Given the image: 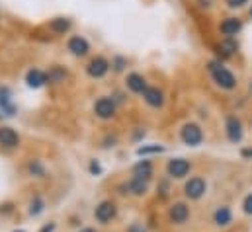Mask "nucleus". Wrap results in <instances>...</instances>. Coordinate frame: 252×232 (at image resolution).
Returning a JSON list of instances; mask_svg holds the SVG:
<instances>
[{
	"mask_svg": "<svg viewBox=\"0 0 252 232\" xmlns=\"http://www.w3.org/2000/svg\"><path fill=\"white\" fill-rule=\"evenodd\" d=\"M207 72L213 78V82L221 88V90H235L237 88V76L221 62V60H209L207 62Z\"/></svg>",
	"mask_w": 252,
	"mask_h": 232,
	"instance_id": "f257e3e1",
	"label": "nucleus"
},
{
	"mask_svg": "<svg viewBox=\"0 0 252 232\" xmlns=\"http://www.w3.org/2000/svg\"><path fill=\"white\" fill-rule=\"evenodd\" d=\"M205 191H207V181L201 175H193V177H189L188 181L184 183V195L189 201L201 199L205 195Z\"/></svg>",
	"mask_w": 252,
	"mask_h": 232,
	"instance_id": "f03ea898",
	"label": "nucleus"
},
{
	"mask_svg": "<svg viewBox=\"0 0 252 232\" xmlns=\"http://www.w3.org/2000/svg\"><path fill=\"white\" fill-rule=\"evenodd\" d=\"M168 221L172 223V225H176V227H182V225H186L189 221V215H191V211H189V205L188 203H184V201H176V203H172L170 207H168Z\"/></svg>",
	"mask_w": 252,
	"mask_h": 232,
	"instance_id": "7ed1b4c3",
	"label": "nucleus"
},
{
	"mask_svg": "<svg viewBox=\"0 0 252 232\" xmlns=\"http://www.w3.org/2000/svg\"><path fill=\"white\" fill-rule=\"evenodd\" d=\"M180 139H182V143L188 145V146H199V145L203 143V131H201V127H199L197 123L189 121V123H186V125L180 129Z\"/></svg>",
	"mask_w": 252,
	"mask_h": 232,
	"instance_id": "20e7f679",
	"label": "nucleus"
},
{
	"mask_svg": "<svg viewBox=\"0 0 252 232\" xmlns=\"http://www.w3.org/2000/svg\"><path fill=\"white\" fill-rule=\"evenodd\" d=\"M225 135H227V139H229L231 143H235V145L241 143L243 137H245L243 121L237 116H233V114H229V116L225 117Z\"/></svg>",
	"mask_w": 252,
	"mask_h": 232,
	"instance_id": "39448f33",
	"label": "nucleus"
},
{
	"mask_svg": "<svg viewBox=\"0 0 252 232\" xmlns=\"http://www.w3.org/2000/svg\"><path fill=\"white\" fill-rule=\"evenodd\" d=\"M243 28H245V24H243L241 18L229 16V18L221 20V24H219V33L223 35V39H235V37L243 31Z\"/></svg>",
	"mask_w": 252,
	"mask_h": 232,
	"instance_id": "423d86ee",
	"label": "nucleus"
},
{
	"mask_svg": "<svg viewBox=\"0 0 252 232\" xmlns=\"http://www.w3.org/2000/svg\"><path fill=\"white\" fill-rule=\"evenodd\" d=\"M118 217V205L116 201H102L96 209H94V219L100 223V225H110L114 219Z\"/></svg>",
	"mask_w": 252,
	"mask_h": 232,
	"instance_id": "0eeeda50",
	"label": "nucleus"
},
{
	"mask_svg": "<svg viewBox=\"0 0 252 232\" xmlns=\"http://www.w3.org/2000/svg\"><path fill=\"white\" fill-rule=\"evenodd\" d=\"M191 172V164L186 158H172L166 164V174L170 179H184Z\"/></svg>",
	"mask_w": 252,
	"mask_h": 232,
	"instance_id": "6e6552de",
	"label": "nucleus"
},
{
	"mask_svg": "<svg viewBox=\"0 0 252 232\" xmlns=\"http://www.w3.org/2000/svg\"><path fill=\"white\" fill-rule=\"evenodd\" d=\"M110 70V60L104 57H94L86 64V72L90 78H104Z\"/></svg>",
	"mask_w": 252,
	"mask_h": 232,
	"instance_id": "1a4fd4ad",
	"label": "nucleus"
},
{
	"mask_svg": "<svg viewBox=\"0 0 252 232\" xmlns=\"http://www.w3.org/2000/svg\"><path fill=\"white\" fill-rule=\"evenodd\" d=\"M94 114L100 117V119H112V117L116 116V102H114V98L104 96V98L96 100Z\"/></svg>",
	"mask_w": 252,
	"mask_h": 232,
	"instance_id": "9d476101",
	"label": "nucleus"
},
{
	"mask_svg": "<svg viewBox=\"0 0 252 232\" xmlns=\"http://www.w3.org/2000/svg\"><path fill=\"white\" fill-rule=\"evenodd\" d=\"M66 49H68L74 57H84V55H88V51H90V43H88L82 35H72V37L68 39V43H66Z\"/></svg>",
	"mask_w": 252,
	"mask_h": 232,
	"instance_id": "9b49d317",
	"label": "nucleus"
},
{
	"mask_svg": "<svg viewBox=\"0 0 252 232\" xmlns=\"http://www.w3.org/2000/svg\"><path fill=\"white\" fill-rule=\"evenodd\" d=\"M143 100L151 106V108H162L164 106V92L157 86H147V90L143 92Z\"/></svg>",
	"mask_w": 252,
	"mask_h": 232,
	"instance_id": "f8f14e48",
	"label": "nucleus"
},
{
	"mask_svg": "<svg viewBox=\"0 0 252 232\" xmlns=\"http://www.w3.org/2000/svg\"><path fill=\"white\" fill-rule=\"evenodd\" d=\"M213 223L219 229H227L233 223V211H231V207H227V205L217 207L215 213H213Z\"/></svg>",
	"mask_w": 252,
	"mask_h": 232,
	"instance_id": "ddd939ff",
	"label": "nucleus"
},
{
	"mask_svg": "<svg viewBox=\"0 0 252 232\" xmlns=\"http://www.w3.org/2000/svg\"><path fill=\"white\" fill-rule=\"evenodd\" d=\"M0 146H4V148L20 146V135L12 127H0Z\"/></svg>",
	"mask_w": 252,
	"mask_h": 232,
	"instance_id": "4468645a",
	"label": "nucleus"
},
{
	"mask_svg": "<svg viewBox=\"0 0 252 232\" xmlns=\"http://www.w3.org/2000/svg\"><path fill=\"white\" fill-rule=\"evenodd\" d=\"M126 84L133 94H143V92L147 90V80H145V76L139 74V72H129Z\"/></svg>",
	"mask_w": 252,
	"mask_h": 232,
	"instance_id": "2eb2a0df",
	"label": "nucleus"
},
{
	"mask_svg": "<svg viewBox=\"0 0 252 232\" xmlns=\"http://www.w3.org/2000/svg\"><path fill=\"white\" fill-rule=\"evenodd\" d=\"M127 183V193L129 195H135V197H143L147 191H149V181L147 179H141V177H131Z\"/></svg>",
	"mask_w": 252,
	"mask_h": 232,
	"instance_id": "dca6fc26",
	"label": "nucleus"
},
{
	"mask_svg": "<svg viewBox=\"0 0 252 232\" xmlns=\"http://www.w3.org/2000/svg\"><path fill=\"white\" fill-rule=\"evenodd\" d=\"M26 82H28V86L30 88H41V86H45L49 80H47V72H43V70H39V68H32V70H28V74H26Z\"/></svg>",
	"mask_w": 252,
	"mask_h": 232,
	"instance_id": "f3484780",
	"label": "nucleus"
},
{
	"mask_svg": "<svg viewBox=\"0 0 252 232\" xmlns=\"http://www.w3.org/2000/svg\"><path fill=\"white\" fill-rule=\"evenodd\" d=\"M217 55H219V58H229L233 57L237 51H239V43L235 41V39H223L217 47Z\"/></svg>",
	"mask_w": 252,
	"mask_h": 232,
	"instance_id": "a211bd4d",
	"label": "nucleus"
},
{
	"mask_svg": "<svg viewBox=\"0 0 252 232\" xmlns=\"http://www.w3.org/2000/svg\"><path fill=\"white\" fill-rule=\"evenodd\" d=\"M133 175L149 181V179L153 177V164H151L149 160H139V162L133 166Z\"/></svg>",
	"mask_w": 252,
	"mask_h": 232,
	"instance_id": "6ab92c4d",
	"label": "nucleus"
},
{
	"mask_svg": "<svg viewBox=\"0 0 252 232\" xmlns=\"http://www.w3.org/2000/svg\"><path fill=\"white\" fill-rule=\"evenodd\" d=\"M70 28H72V22H70L68 18H53V20L49 22V29H51L53 33H59V35L66 33Z\"/></svg>",
	"mask_w": 252,
	"mask_h": 232,
	"instance_id": "aec40b11",
	"label": "nucleus"
},
{
	"mask_svg": "<svg viewBox=\"0 0 252 232\" xmlns=\"http://www.w3.org/2000/svg\"><path fill=\"white\" fill-rule=\"evenodd\" d=\"M26 170H28V174L33 175V177H45V166H43V162L37 160V158H32V160L28 162Z\"/></svg>",
	"mask_w": 252,
	"mask_h": 232,
	"instance_id": "412c9836",
	"label": "nucleus"
},
{
	"mask_svg": "<svg viewBox=\"0 0 252 232\" xmlns=\"http://www.w3.org/2000/svg\"><path fill=\"white\" fill-rule=\"evenodd\" d=\"M0 108H2V112H6L8 116L14 114V106L10 104V90H8V88H2V86H0Z\"/></svg>",
	"mask_w": 252,
	"mask_h": 232,
	"instance_id": "4be33fe9",
	"label": "nucleus"
},
{
	"mask_svg": "<svg viewBox=\"0 0 252 232\" xmlns=\"http://www.w3.org/2000/svg\"><path fill=\"white\" fill-rule=\"evenodd\" d=\"M66 78V70L61 68V66H51V70L47 72V80L53 82V84H59Z\"/></svg>",
	"mask_w": 252,
	"mask_h": 232,
	"instance_id": "5701e85b",
	"label": "nucleus"
},
{
	"mask_svg": "<svg viewBox=\"0 0 252 232\" xmlns=\"http://www.w3.org/2000/svg\"><path fill=\"white\" fill-rule=\"evenodd\" d=\"M43 209H45V201L35 195V197L32 199V203H30V211H28V213H30V217H37Z\"/></svg>",
	"mask_w": 252,
	"mask_h": 232,
	"instance_id": "b1692460",
	"label": "nucleus"
},
{
	"mask_svg": "<svg viewBox=\"0 0 252 232\" xmlns=\"http://www.w3.org/2000/svg\"><path fill=\"white\" fill-rule=\"evenodd\" d=\"M241 209H243V213H245V215L252 217V193H249V195L243 199V203H241Z\"/></svg>",
	"mask_w": 252,
	"mask_h": 232,
	"instance_id": "393cba45",
	"label": "nucleus"
},
{
	"mask_svg": "<svg viewBox=\"0 0 252 232\" xmlns=\"http://www.w3.org/2000/svg\"><path fill=\"white\" fill-rule=\"evenodd\" d=\"M162 150H164V148L158 146V145H155V146H141V148L137 150V154L143 156V154H153V152H162Z\"/></svg>",
	"mask_w": 252,
	"mask_h": 232,
	"instance_id": "a878e982",
	"label": "nucleus"
},
{
	"mask_svg": "<svg viewBox=\"0 0 252 232\" xmlns=\"http://www.w3.org/2000/svg\"><path fill=\"white\" fill-rule=\"evenodd\" d=\"M251 0H225V4H227V8H231V10H239V8H243V6H247Z\"/></svg>",
	"mask_w": 252,
	"mask_h": 232,
	"instance_id": "bb28decb",
	"label": "nucleus"
},
{
	"mask_svg": "<svg viewBox=\"0 0 252 232\" xmlns=\"http://www.w3.org/2000/svg\"><path fill=\"white\" fill-rule=\"evenodd\" d=\"M112 66H114V70H124V66H126V58L124 57H116L114 58V62H112Z\"/></svg>",
	"mask_w": 252,
	"mask_h": 232,
	"instance_id": "cd10ccee",
	"label": "nucleus"
},
{
	"mask_svg": "<svg viewBox=\"0 0 252 232\" xmlns=\"http://www.w3.org/2000/svg\"><path fill=\"white\" fill-rule=\"evenodd\" d=\"M158 191H160V195H162V197H166V195H168L170 185H168V181H166V179H162V181L158 183Z\"/></svg>",
	"mask_w": 252,
	"mask_h": 232,
	"instance_id": "c85d7f7f",
	"label": "nucleus"
},
{
	"mask_svg": "<svg viewBox=\"0 0 252 232\" xmlns=\"http://www.w3.org/2000/svg\"><path fill=\"white\" fill-rule=\"evenodd\" d=\"M126 232H147V229H145L141 223H133V225H129V227H127Z\"/></svg>",
	"mask_w": 252,
	"mask_h": 232,
	"instance_id": "c756f323",
	"label": "nucleus"
},
{
	"mask_svg": "<svg viewBox=\"0 0 252 232\" xmlns=\"http://www.w3.org/2000/svg\"><path fill=\"white\" fill-rule=\"evenodd\" d=\"M100 172H102V168H100V164H98L96 160H92V162H90V174L98 175V174H100Z\"/></svg>",
	"mask_w": 252,
	"mask_h": 232,
	"instance_id": "7c9ffc66",
	"label": "nucleus"
},
{
	"mask_svg": "<svg viewBox=\"0 0 252 232\" xmlns=\"http://www.w3.org/2000/svg\"><path fill=\"white\" fill-rule=\"evenodd\" d=\"M53 231H55V223H47L45 227L39 229V232H53Z\"/></svg>",
	"mask_w": 252,
	"mask_h": 232,
	"instance_id": "2f4dec72",
	"label": "nucleus"
},
{
	"mask_svg": "<svg viewBox=\"0 0 252 232\" xmlns=\"http://www.w3.org/2000/svg\"><path fill=\"white\" fill-rule=\"evenodd\" d=\"M199 8H211L213 6V0H197Z\"/></svg>",
	"mask_w": 252,
	"mask_h": 232,
	"instance_id": "473e14b6",
	"label": "nucleus"
},
{
	"mask_svg": "<svg viewBox=\"0 0 252 232\" xmlns=\"http://www.w3.org/2000/svg\"><path fill=\"white\" fill-rule=\"evenodd\" d=\"M241 156L243 158H252V148H243L241 150Z\"/></svg>",
	"mask_w": 252,
	"mask_h": 232,
	"instance_id": "72a5a7b5",
	"label": "nucleus"
},
{
	"mask_svg": "<svg viewBox=\"0 0 252 232\" xmlns=\"http://www.w3.org/2000/svg\"><path fill=\"white\" fill-rule=\"evenodd\" d=\"M14 209H12V205H2L0 207V213H12Z\"/></svg>",
	"mask_w": 252,
	"mask_h": 232,
	"instance_id": "f704fd0d",
	"label": "nucleus"
},
{
	"mask_svg": "<svg viewBox=\"0 0 252 232\" xmlns=\"http://www.w3.org/2000/svg\"><path fill=\"white\" fill-rule=\"evenodd\" d=\"M78 232H98L96 229H90V227H86V229H82V231H78Z\"/></svg>",
	"mask_w": 252,
	"mask_h": 232,
	"instance_id": "c9c22d12",
	"label": "nucleus"
},
{
	"mask_svg": "<svg viewBox=\"0 0 252 232\" xmlns=\"http://www.w3.org/2000/svg\"><path fill=\"white\" fill-rule=\"evenodd\" d=\"M251 18H252V8H251Z\"/></svg>",
	"mask_w": 252,
	"mask_h": 232,
	"instance_id": "e433bc0d",
	"label": "nucleus"
},
{
	"mask_svg": "<svg viewBox=\"0 0 252 232\" xmlns=\"http://www.w3.org/2000/svg\"><path fill=\"white\" fill-rule=\"evenodd\" d=\"M16 232H24V231H16Z\"/></svg>",
	"mask_w": 252,
	"mask_h": 232,
	"instance_id": "4c0bfd02",
	"label": "nucleus"
}]
</instances>
